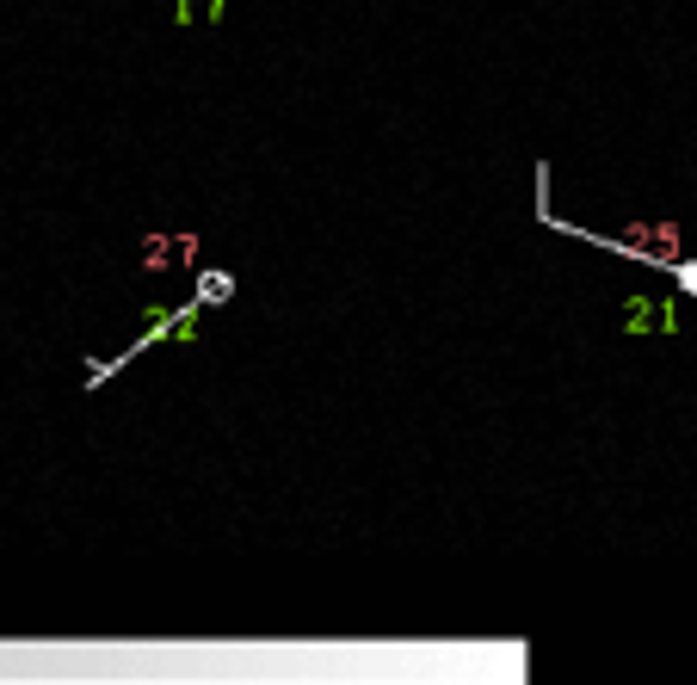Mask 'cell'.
<instances>
[{"label":"cell","mask_w":697,"mask_h":685,"mask_svg":"<svg viewBox=\"0 0 697 685\" xmlns=\"http://www.w3.org/2000/svg\"><path fill=\"white\" fill-rule=\"evenodd\" d=\"M229 297H235L229 272H198V303H229Z\"/></svg>","instance_id":"277c9868"},{"label":"cell","mask_w":697,"mask_h":685,"mask_svg":"<svg viewBox=\"0 0 697 685\" xmlns=\"http://www.w3.org/2000/svg\"><path fill=\"white\" fill-rule=\"evenodd\" d=\"M623 315H630L636 334H642V328H660V334L679 328V321H673V303H648V297H630V309H623Z\"/></svg>","instance_id":"3957f363"},{"label":"cell","mask_w":697,"mask_h":685,"mask_svg":"<svg viewBox=\"0 0 697 685\" xmlns=\"http://www.w3.org/2000/svg\"><path fill=\"white\" fill-rule=\"evenodd\" d=\"M192 260H198V241L192 235H149V241H142V266H155V272L192 266Z\"/></svg>","instance_id":"7a4b0ae2"},{"label":"cell","mask_w":697,"mask_h":685,"mask_svg":"<svg viewBox=\"0 0 697 685\" xmlns=\"http://www.w3.org/2000/svg\"><path fill=\"white\" fill-rule=\"evenodd\" d=\"M673 272H679V291L697 297V260H673Z\"/></svg>","instance_id":"5b68a950"},{"label":"cell","mask_w":697,"mask_h":685,"mask_svg":"<svg viewBox=\"0 0 697 685\" xmlns=\"http://www.w3.org/2000/svg\"><path fill=\"white\" fill-rule=\"evenodd\" d=\"M611 247H623L636 260H654V266H673L679 260V223H636V229L611 235Z\"/></svg>","instance_id":"6da1fadb"}]
</instances>
